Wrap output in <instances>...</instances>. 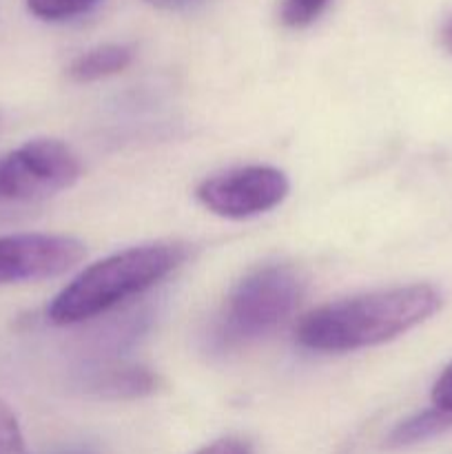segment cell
<instances>
[{
    "mask_svg": "<svg viewBox=\"0 0 452 454\" xmlns=\"http://www.w3.org/2000/svg\"><path fill=\"white\" fill-rule=\"evenodd\" d=\"M304 297V278L288 264H266L244 275L226 297L215 324L222 348L257 341L277 331Z\"/></svg>",
    "mask_w": 452,
    "mask_h": 454,
    "instance_id": "3957f363",
    "label": "cell"
},
{
    "mask_svg": "<svg viewBox=\"0 0 452 454\" xmlns=\"http://www.w3.org/2000/svg\"><path fill=\"white\" fill-rule=\"evenodd\" d=\"M0 454H29L20 424L3 399H0Z\"/></svg>",
    "mask_w": 452,
    "mask_h": 454,
    "instance_id": "7c38bea8",
    "label": "cell"
},
{
    "mask_svg": "<svg viewBox=\"0 0 452 454\" xmlns=\"http://www.w3.org/2000/svg\"><path fill=\"white\" fill-rule=\"evenodd\" d=\"M84 390L102 399H140L158 393L160 377L144 366H120L96 368L82 381Z\"/></svg>",
    "mask_w": 452,
    "mask_h": 454,
    "instance_id": "52a82bcc",
    "label": "cell"
},
{
    "mask_svg": "<svg viewBox=\"0 0 452 454\" xmlns=\"http://www.w3.org/2000/svg\"><path fill=\"white\" fill-rule=\"evenodd\" d=\"M441 309V293L430 284L384 288L331 301L304 315L297 344L317 353H350L386 344Z\"/></svg>",
    "mask_w": 452,
    "mask_h": 454,
    "instance_id": "6da1fadb",
    "label": "cell"
},
{
    "mask_svg": "<svg viewBox=\"0 0 452 454\" xmlns=\"http://www.w3.org/2000/svg\"><path fill=\"white\" fill-rule=\"evenodd\" d=\"M439 43L452 56V12L443 18L441 27H439Z\"/></svg>",
    "mask_w": 452,
    "mask_h": 454,
    "instance_id": "2e32d148",
    "label": "cell"
},
{
    "mask_svg": "<svg viewBox=\"0 0 452 454\" xmlns=\"http://www.w3.org/2000/svg\"><path fill=\"white\" fill-rule=\"evenodd\" d=\"M189 255V244L182 242L142 244L113 253L84 269L53 297L47 309L49 322L56 326H74L97 317L153 288L180 269Z\"/></svg>",
    "mask_w": 452,
    "mask_h": 454,
    "instance_id": "7a4b0ae2",
    "label": "cell"
},
{
    "mask_svg": "<svg viewBox=\"0 0 452 454\" xmlns=\"http://www.w3.org/2000/svg\"><path fill=\"white\" fill-rule=\"evenodd\" d=\"M433 406L452 417V364L443 368L433 386Z\"/></svg>",
    "mask_w": 452,
    "mask_h": 454,
    "instance_id": "4fadbf2b",
    "label": "cell"
},
{
    "mask_svg": "<svg viewBox=\"0 0 452 454\" xmlns=\"http://www.w3.org/2000/svg\"><path fill=\"white\" fill-rule=\"evenodd\" d=\"M82 167L65 142L31 140L0 155V204L34 202L69 189Z\"/></svg>",
    "mask_w": 452,
    "mask_h": 454,
    "instance_id": "277c9868",
    "label": "cell"
},
{
    "mask_svg": "<svg viewBox=\"0 0 452 454\" xmlns=\"http://www.w3.org/2000/svg\"><path fill=\"white\" fill-rule=\"evenodd\" d=\"M331 4L332 0H282L279 16L284 25L291 29H306L317 22Z\"/></svg>",
    "mask_w": 452,
    "mask_h": 454,
    "instance_id": "8fae6325",
    "label": "cell"
},
{
    "mask_svg": "<svg viewBox=\"0 0 452 454\" xmlns=\"http://www.w3.org/2000/svg\"><path fill=\"white\" fill-rule=\"evenodd\" d=\"M195 454H253V448L251 443L244 442V439L224 437L208 443V446H204L202 450H198Z\"/></svg>",
    "mask_w": 452,
    "mask_h": 454,
    "instance_id": "5bb4252c",
    "label": "cell"
},
{
    "mask_svg": "<svg viewBox=\"0 0 452 454\" xmlns=\"http://www.w3.org/2000/svg\"><path fill=\"white\" fill-rule=\"evenodd\" d=\"M452 430V417L448 412L439 411V408H428L417 415L408 417V419L399 421L388 434V446L393 448H408L417 446V443L430 442V439L439 437V434Z\"/></svg>",
    "mask_w": 452,
    "mask_h": 454,
    "instance_id": "9c48e42d",
    "label": "cell"
},
{
    "mask_svg": "<svg viewBox=\"0 0 452 454\" xmlns=\"http://www.w3.org/2000/svg\"><path fill=\"white\" fill-rule=\"evenodd\" d=\"M291 191L286 173L266 164L238 167L199 182L195 198L211 213L246 220L279 207Z\"/></svg>",
    "mask_w": 452,
    "mask_h": 454,
    "instance_id": "5b68a950",
    "label": "cell"
},
{
    "mask_svg": "<svg viewBox=\"0 0 452 454\" xmlns=\"http://www.w3.org/2000/svg\"><path fill=\"white\" fill-rule=\"evenodd\" d=\"M84 257V244L69 235H0V286L58 278Z\"/></svg>",
    "mask_w": 452,
    "mask_h": 454,
    "instance_id": "8992f818",
    "label": "cell"
},
{
    "mask_svg": "<svg viewBox=\"0 0 452 454\" xmlns=\"http://www.w3.org/2000/svg\"><path fill=\"white\" fill-rule=\"evenodd\" d=\"M0 127H3V118H0Z\"/></svg>",
    "mask_w": 452,
    "mask_h": 454,
    "instance_id": "ac0fdd59",
    "label": "cell"
},
{
    "mask_svg": "<svg viewBox=\"0 0 452 454\" xmlns=\"http://www.w3.org/2000/svg\"><path fill=\"white\" fill-rule=\"evenodd\" d=\"M31 16L44 22H69L91 13L100 0H25Z\"/></svg>",
    "mask_w": 452,
    "mask_h": 454,
    "instance_id": "30bf717a",
    "label": "cell"
},
{
    "mask_svg": "<svg viewBox=\"0 0 452 454\" xmlns=\"http://www.w3.org/2000/svg\"><path fill=\"white\" fill-rule=\"evenodd\" d=\"M56 454H97V450H96V448H91V446H82V443H80V446L62 448V450H58Z\"/></svg>",
    "mask_w": 452,
    "mask_h": 454,
    "instance_id": "e0dca14e",
    "label": "cell"
},
{
    "mask_svg": "<svg viewBox=\"0 0 452 454\" xmlns=\"http://www.w3.org/2000/svg\"><path fill=\"white\" fill-rule=\"evenodd\" d=\"M133 56H136V51L129 44H97V47L87 49L84 53L75 56L71 60L66 74L78 84L97 82V80L111 78V75H118L124 69H129V65L133 62Z\"/></svg>",
    "mask_w": 452,
    "mask_h": 454,
    "instance_id": "ba28073f",
    "label": "cell"
},
{
    "mask_svg": "<svg viewBox=\"0 0 452 454\" xmlns=\"http://www.w3.org/2000/svg\"><path fill=\"white\" fill-rule=\"evenodd\" d=\"M144 4L149 7L160 9V12H173V13H180V12H193V9L202 7L204 3L208 0H142Z\"/></svg>",
    "mask_w": 452,
    "mask_h": 454,
    "instance_id": "9a60e30c",
    "label": "cell"
}]
</instances>
